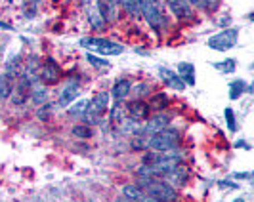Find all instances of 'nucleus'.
<instances>
[{
    "label": "nucleus",
    "mask_w": 254,
    "mask_h": 202,
    "mask_svg": "<svg viewBox=\"0 0 254 202\" xmlns=\"http://www.w3.org/2000/svg\"><path fill=\"white\" fill-rule=\"evenodd\" d=\"M170 120H172V116L166 113H159L155 114V116H151L145 124H143V128H141L140 132L143 134V136H153V134H157V132H161L163 128L170 126Z\"/></svg>",
    "instance_id": "nucleus-9"
},
{
    "label": "nucleus",
    "mask_w": 254,
    "mask_h": 202,
    "mask_svg": "<svg viewBox=\"0 0 254 202\" xmlns=\"http://www.w3.org/2000/svg\"><path fill=\"white\" fill-rule=\"evenodd\" d=\"M78 92H80V86H78V78H73L65 84L64 92L60 96V107H69L75 100H78Z\"/></svg>",
    "instance_id": "nucleus-12"
},
{
    "label": "nucleus",
    "mask_w": 254,
    "mask_h": 202,
    "mask_svg": "<svg viewBox=\"0 0 254 202\" xmlns=\"http://www.w3.org/2000/svg\"><path fill=\"white\" fill-rule=\"evenodd\" d=\"M60 76H62V69H60V65L56 63L54 57H46L42 61V65L38 67V80H42L44 84L56 82Z\"/></svg>",
    "instance_id": "nucleus-7"
},
{
    "label": "nucleus",
    "mask_w": 254,
    "mask_h": 202,
    "mask_svg": "<svg viewBox=\"0 0 254 202\" xmlns=\"http://www.w3.org/2000/svg\"><path fill=\"white\" fill-rule=\"evenodd\" d=\"M166 105H168V96L166 94H155L151 100H149V103H147V107H149V111H163Z\"/></svg>",
    "instance_id": "nucleus-20"
},
{
    "label": "nucleus",
    "mask_w": 254,
    "mask_h": 202,
    "mask_svg": "<svg viewBox=\"0 0 254 202\" xmlns=\"http://www.w3.org/2000/svg\"><path fill=\"white\" fill-rule=\"evenodd\" d=\"M48 114H50V107H48L46 103H44V105H40V109H38V113H37L38 118L46 120V118H48Z\"/></svg>",
    "instance_id": "nucleus-29"
},
{
    "label": "nucleus",
    "mask_w": 254,
    "mask_h": 202,
    "mask_svg": "<svg viewBox=\"0 0 254 202\" xmlns=\"http://www.w3.org/2000/svg\"><path fill=\"white\" fill-rule=\"evenodd\" d=\"M233 202H245V199H241V197H239V199H235Z\"/></svg>",
    "instance_id": "nucleus-38"
},
{
    "label": "nucleus",
    "mask_w": 254,
    "mask_h": 202,
    "mask_svg": "<svg viewBox=\"0 0 254 202\" xmlns=\"http://www.w3.org/2000/svg\"><path fill=\"white\" fill-rule=\"evenodd\" d=\"M130 92H132V82L128 78H119L113 84V98L117 100V103L127 100Z\"/></svg>",
    "instance_id": "nucleus-15"
},
{
    "label": "nucleus",
    "mask_w": 254,
    "mask_h": 202,
    "mask_svg": "<svg viewBox=\"0 0 254 202\" xmlns=\"http://www.w3.org/2000/svg\"><path fill=\"white\" fill-rule=\"evenodd\" d=\"M80 46L82 48H88V50L96 51V53H102V55H119L125 51L123 44H117L109 38H82L80 40Z\"/></svg>",
    "instance_id": "nucleus-4"
},
{
    "label": "nucleus",
    "mask_w": 254,
    "mask_h": 202,
    "mask_svg": "<svg viewBox=\"0 0 254 202\" xmlns=\"http://www.w3.org/2000/svg\"><path fill=\"white\" fill-rule=\"evenodd\" d=\"M138 202H157V201H155V199H151V197H147V195L143 193V195L140 197V201H138Z\"/></svg>",
    "instance_id": "nucleus-34"
},
{
    "label": "nucleus",
    "mask_w": 254,
    "mask_h": 202,
    "mask_svg": "<svg viewBox=\"0 0 254 202\" xmlns=\"http://www.w3.org/2000/svg\"><path fill=\"white\" fill-rule=\"evenodd\" d=\"M147 197L155 199L157 202H176L178 193L172 189L170 185H166L163 179H153V177H140V181L136 183Z\"/></svg>",
    "instance_id": "nucleus-1"
},
{
    "label": "nucleus",
    "mask_w": 254,
    "mask_h": 202,
    "mask_svg": "<svg viewBox=\"0 0 254 202\" xmlns=\"http://www.w3.org/2000/svg\"><path fill=\"white\" fill-rule=\"evenodd\" d=\"M235 145H237V149H239V147H241V149H251V147L247 145V141H237Z\"/></svg>",
    "instance_id": "nucleus-35"
},
{
    "label": "nucleus",
    "mask_w": 254,
    "mask_h": 202,
    "mask_svg": "<svg viewBox=\"0 0 254 202\" xmlns=\"http://www.w3.org/2000/svg\"><path fill=\"white\" fill-rule=\"evenodd\" d=\"M88 100H75L69 107H67V114L71 116V118H76V116H82L84 111L88 109Z\"/></svg>",
    "instance_id": "nucleus-19"
},
{
    "label": "nucleus",
    "mask_w": 254,
    "mask_h": 202,
    "mask_svg": "<svg viewBox=\"0 0 254 202\" xmlns=\"http://www.w3.org/2000/svg\"><path fill=\"white\" fill-rule=\"evenodd\" d=\"M147 4H151L153 8H157L159 12L165 13V0H145Z\"/></svg>",
    "instance_id": "nucleus-30"
},
{
    "label": "nucleus",
    "mask_w": 254,
    "mask_h": 202,
    "mask_svg": "<svg viewBox=\"0 0 254 202\" xmlns=\"http://www.w3.org/2000/svg\"><path fill=\"white\" fill-rule=\"evenodd\" d=\"M107 105H109V94H107V92H100V94H96V98H94V100H90L88 109H86L84 114L80 116V118H82V124H88V126L98 124V122L102 120V114L105 113Z\"/></svg>",
    "instance_id": "nucleus-3"
},
{
    "label": "nucleus",
    "mask_w": 254,
    "mask_h": 202,
    "mask_svg": "<svg viewBox=\"0 0 254 202\" xmlns=\"http://www.w3.org/2000/svg\"><path fill=\"white\" fill-rule=\"evenodd\" d=\"M247 92V82L245 80H233L231 84H229V98L231 100H239L243 94Z\"/></svg>",
    "instance_id": "nucleus-21"
},
{
    "label": "nucleus",
    "mask_w": 254,
    "mask_h": 202,
    "mask_svg": "<svg viewBox=\"0 0 254 202\" xmlns=\"http://www.w3.org/2000/svg\"><path fill=\"white\" fill-rule=\"evenodd\" d=\"M140 13L145 17V21H147V25L151 27L153 31L157 33V35H161V31H163V27H165V13L159 12L157 8H153L151 4H147V2H143V6H141Z\"/></svg>",
    "instance_id": "nucleus-6"
},
{
    "label": "nucleus",
    "mask_w": 254,
    "mask_h": 202,
    "mask_svg": "<svg viewBox=\"0 0 254 202\" xmlns=\"http://www.w3.org/2000/svg\"><path fill=\"white\" fill-rule=\"evenodd\" d=\"M214 67H216V69H220L222 73H235V67H237V63H235V59L228 57V59H224V61H220V63H214Z\"/></svg>",
    "instance_id": "nucleus-26"
},
{
    "label": "nucleus",
    "mask_w": 254,
    "mask_h": 202,
    "mask_svg": "<svg viewBox=\"0 0 254 202\" xmlns=\"http://www.w3.org/2000/svg\"><path fill=\"white\" fill-rule=\"evenodd\" d=\"M71 134L78 139H90L92 136H94L92 126H88V124H76V126L71 128Z\"/></svg>",
    "instance_id": "nucleus-23"
},
{
    "label": "nucleus",
    "mask_w": 254,
    "mask_h": 202,
    "mask_svg": "<svg viewBox=\"0 0 254 202\" xmlns=\"http://www.w3.org/2000/svg\"><path fill=\"white\" fill-rule=\"evenodd\" d=\"M251 176H253L251 172H241V174H239V172H235V174H233L235 179H251Z\"/></svg>",
    "instance_id": "nucleus-33"
},
{
    "label": "nucleus",
    "mask_w": 254,
    "mask_h": 202,
    "mask_svg": "<svg viewBox=\"0 0 254 202\" xmlns=\"http://www.w3.org/2000/svg\"><path fill=\"white\" fill-rule=\"evenodd\" d=\"M237 38H239V31L237 29H224L222 33H218V35L208 38L206 46L216 51H228L237 44Z\"/></svg>",
    "instance_id": "nucleus-5"
},
{
    "label": "nucleus",
    "mask_w": 254,
    "mask_h": 202,
    "mask_svg": "<svg viewBox=\"0 0 254 202\" xmlns=\"http://www.w3.org/2000/svg\"><path fill=\"white\" fill-rule=\"evenodd\" d=\"M121 114H123V109H121V103H117V105L113 107V111H111V120H113V122H119V120L123 118Z\"/></svg>",
    "instance_id": "nucleus-28"
},
{
    "label": "nucleus",
    "mask_w": 254,
    "mask_h": 202,
    "mask_svg": "<svg viewBox=\"0 0 254 202\" xmlns=\"http://www.w3.org/2000/svg\"><path fill=\"white\" fill-rule=\"evenodd\" d=\"M180 141V132L176 128L166 126L161 132L153 134L149 139H145V147H149L151 151H174Z\"/></svg>",
    "instance_id": "nucleus-2"
},
{
    "label": "nucleus",
    "mask_w": 254,
    "mask_h": 202,
    "mask_svg": "<svg viewBox=\"0 0 254 202\" xmlns=\"http://www.w3.org/2000/svg\"><path fill=\"white\" fill-rule=\"evenodd\" d=\"M224 113H226V120H228L229 132H235V113H233V109H229L228 107Z\"/></svg>",
    "instance_id": "nucleus-27"
},
{
    "label": "nucleus",
    "mask_w": 254,
    "mask_h": 202,
    "mask_svg": "<svg viewBox=\"0 0 254 202\" xmlns=\"http://www.w3.org/2000/svg\"><path fill=\"white\" fill-rule=\"evenodd\" d=\"M161 179L165 181L166 185H170L172 189H180V187H184L186 181H188V170H186L184 166L178 164V166H174L170 172H166Z\"/></svg>",
    "instance_id": "nucleus-10"
},
{
    "label": "nucleus",
    "mask_w": 254,
    "mask_h": 202,
    "mask_svg": "<svg viewBox=\"0 0 254 202\" xmlns=\"http://www.w3.org/2000/svg\"><path fill=\"white\" fill-rule=\"evenodd\" d=\"M128 113H130V118L132 120H147L149 116V107L145 101H132L128 105Z\"/></svg>",
    "instance_id": "nucleus-14"
},
{
    "label": "nucleus",
    "mask_w": 254,
    "mask_h": 202,
    "mask_svg": "<svg viewBox=\"0 0 254 202\" xmlns=\"http://www.w3.org/2000/svg\"><path fill=\"white\" fill-rule=\"evenodd\" d=\"M109 2H113V4H119V0H109Z\"/></svg>",
    "instance_id": "nucleus-39"
},
{
    "label": "nucleus",
    "mask_w": 254,
    "mask_h": 202,
    "mask_svg": "<svg viewBox=\"0 0 254 202\" xmlns=\"http://www.w3.org/2000/svg\"><path fill=\"white\" fill-rule=\"evenodd\" d=\"M168 10L178 17L180 21H191L193 15H195V10L188 0H165Z\"/></svg>",
    "instance_id": "nucleus-8"
},
{
    "label": "nucleus",
    "mask_w": 254,
    "mask_h": 202,
    "mask_svg": "<svg viewBox=\"0 0 254 202\" xmlns=\"http://www.w3.org/2000/svg\"><path fill=\"white\" fill-rule=\"evenodd\" d=\"M117 202H136V201H132V199H127V197H121Z\"/></svg>",
    "instance_id": "nucleus-36"
},
{
    "label": "nucleus",
    "mask_w": 254,
    "mask_h": 202,
    "mask_svg": "<svg viewBox=\"0 0 254 202\" xmlns=\"http://www.w3.org/2000/svg\"><path fill=\"white\" fill-rule=\"evenodd\" d=\"M13 92V78L6 75V73H0V101H6L12 98Z\"/></svg>",
    "instance_id": "nucleus-17"
},
{
    "label": "nucleus",
    "mask_w": 254,
    "mask_h": 202,
    "mask_svg": "<svg viewBox=\"0 0 254 202\" xmlns=\"http://www.w3.org/2000/svg\"><path fill=\"white\" fill-rule=\"evenodd\" d=\"M31 101L37 105H44L48 101V90L44 86H33L31 90Z\"/></svg>",
    "instance_id": "nucleus-22"
},
{
    "label": "nucleus",
    "mask_w": 254,
    "mask_h": 202,
    "mask_svg": "<svg viewBox=\"0 0 254 202\" xmlns=\"http://www.w3.org/2000/svg\"><path fill=\"white\" fill-rule=\"evenodd\" d=\"M31 90H33V82H29L23 75H19L17 82L13 84L12 101L15 103V105H21L27 98H31Z\"/></svg>",
    "instance_id": "nucleus-11"
},
{
    "label": "nucleus",
    "mask_w": 254,
    "mask_h": 202,
    "mask_svg": "<svg viewBox=\"0 0 254 202\" xmlns=\"http://www.w3.org/2000/svg\"><path fill=\"white\" fill-rule=\"evenodd\" d=\"M21 71H23V65H21V57H19V55H13L12 59H8L4 73L10 76V78L19 76V75H21Z\"/></svg>",
    "instance_id": "nucleus-18"
},
{
    "label": "nucleus",
    "mask_w": 254,
    "mask_h": 202,
    "mask_svg": "<svg viewBox=\"0 0 254 202\" xmlns=\"http://www.w3.org/2000/svg\"><path fill=\"white\" fill-rule=\"evenodd\" d=\"M119 4H121L123 10H125L128 15H132V17H136V15L140 13V8H138V2H136V0H119Z\"/></svg>",
    "instance_id": "nucleus-25"
},
{
    "label": "nucleus",
    "mask_w": 254,
    "mask_h": 202,
    "mask_svg": "<svg viewBox=\"0 0 254 202\" xmlns=\"http://www.w3.org/2000/svg\"><path fill=\"white\" fill-rule=\"evenodd\" d=\"M159 76L163 78V82H165L166 86H170V88H174V90L186 88L184 80L180 78L176 71H170V69H166V67H161V69H159Z\"/></svg>",
    "instance_id": "nucleus-13"
},
{
    "label": "nucleus",
    "mask_w": 254,
    "mask_h": 202,
    "mask_svg": "<svg viewBox=\"0 0 254 202\" xmlns=\"http://www.w3.org/2000/svg\"><path fill=\"white\" fill-rule=\"evenodd\" d=\"M2 50H4V42L0 40V55H2Z\"/></svg>",
    "instance_id": "nucleus-37"
},
{
    "label": "nucleus",
    "mask_w": 254,
    "mask_h": 202,
    "mask_svg": "<svg viewBox=\"0 0 254 202\" xmlns=\"http://www.w3.org/2000/svg\"><path fill=\"white\" fill-rule=\"evenodd\" d=\"M136 90V94L140 96V98H143L145 94H149V86L147 84H138V88H134Z\"/></svg>",
    "instance_id": "nucleus-31"
},
{
    "label": "nucleus",
    "mask_w": 254,
    "mask_h": 202,
    "mask_svg": "<svg viewBox=\"0 0 254 202\" xmlns=\"http://www.w3.org/2000/svg\"><path fill=\"white\" fill-rule=\"evenodd\" d=\"M178 76L184 80L186 86H195V67L193 63H180L178 65Z\"/></svg>",
    "instance_id": "nucleus-16"
},
{
    "label": "nucleus",
    "mask_w": 254,
    "mask_h": 202,
    "mask_svg": "<svg viewBox=\"0 0 254 202\" xmlns=\"http://www.w3.org/2000/svg\"><path fill=\"white\" fill-rule=\"evenodd\" d=\"M218 187H222V189H235L237 185L231 183V181H218Z\"/></svg>",
    "instance_id": "nucleus-32"
},
{
    "label": "nucleus",
    "mask_w": 254,
    "mask_h": 202,
    "mask_svg": "<svg viewBox=\"0 0 254 202\" xmlns=\"http://www.w3.org/2000/svg\"><path fill=\"white\" fill-rule=\"evenodd\" d=\"M86 59H88V63L92 65V67H96V69H100V71L111 67L109 59H105V57H98V55H94V53H88V55H86Z\"/></svg>",
    "instance_id": "nucleus-24"
}]
</instances>
